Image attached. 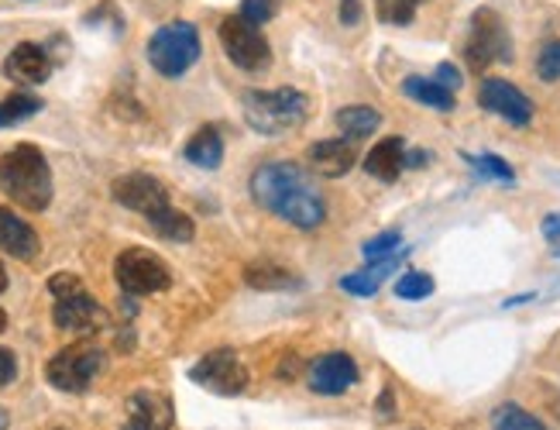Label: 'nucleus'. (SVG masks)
<instances>
[{
	"label": "nucleus",
	"mask_w": 560,
	"mask_h": 430,
	"mask_svg": "<svg viewBox=\"0 0 560 430\" xmlns=\"http://www.w3.org/2000/svg\"><path fill=\"white\" fill-rule=\"evenodd\" d=\"M189 379L197 386L210 390L213 396H241L248 390V369L234 348H213L189 369Z\"/></svg>",
	"instance_id": "1a4fd4ad"
},
{
	"label": "nucleus",
	"mask_w": 560,
	"mask_h": 430,
	"mask_svg": "<svg viewBox=\"0 0 560 430\" xmlns=\"http://www.w3.org/2000/svg\"><path fill=\"white\" fill-rule=\"evenodd\" d=\"M241 111H245V121L258 135H285L306 125L310 101L306 93L279 86V90H245L241 93Z\"/></svg>",
	"instance_id": "7ed1b4c3"
},
{
	"label": "nucleus",
	"mask_w": 560,
	"mask_h": 430,
	"mask_svg": "<svg viewBox=\"0 0 560 430\" xmlns=\"http://www.w3.org/2000/svg\"><path fill=\"white\" fill-rule=\"evenodd\" d=\"M252 200L300 231H313L327 221V204L320 186L296 162L258 165L252 176Z\"/></svg>",
	"instance_id": "f257e3e1"
},
{
	"label": "nucleus",
	"mask_w": 560,
	"mask_h": 430,
	"mask_svg": "<svg viewBox=\"0 0 560 430\" xmlns=\"http://www.w3.org/2000/svg\"><path fill=\"white\" fill-rule=\"evenodd\" d=\"M221 45H224V56L237 66L245 69V73H265V69L272 66V49L265 35L248 25L241 14H231L221 21Z\"/></svg>",
	"instance_id": "6e6552de"
},
{
	"label": "nucleus",
	"mask_w": 560,
	"mask_h": 430,
	"mask_svg": "<svg viewBox=\"0 0 560 430\" xmlns=\"http://www.w3.org/2000/svg\"><path fill=\"white\" fill-rule=\"evenodd\" d=\"M120 430H176L173 403L155 390H138L128 396V420Z\"/></svg>",
	"instance_id": "4468645a"
},
{
	"label": "nucleus",
	"mask_w": 560,
	"mask_h": 430,
	"mask_svg": "<svg viewBox=\"0 0 560 430\" xmlns=\"http://www.w3.org/2000/svg\"><path fill=\"white\" fill-rule=\"evenodd\" d=\"M406 170V141L402 138H382L378 146L364 155V173L378 183H396Z\"/></svg>",
	"instance_id": "a211bd4d"
},
{
	"label": "nucleus",
	"mask_w": 560,
	"mask_h": 430,
	"mask_svg": "<svg viewBox=\"0 0 560 430\" xmlns=\"http://www.w3.org/2000/svg\"><path fill=\"white\" fill-rule=\"evenodd\" d=\"M537 77H540L544 83H557V80H560V38H550V42L540 45Z\"/></svg>",
	"instance_id": "c756f323"
},
{
	"label": "nucleus",
	"mask_w": 560,
	"mask_h": 430,
	"mask_svg": "<svg viewBox=\"0 0 560 430\" xmlns=\"http://www.w3.org/2000/svg\"><path fill=\"white\" fill-rule=\"evenodd\" d=\"M52 321L66 334H80V338H90V334L107 327V310L96 303L90 293H77V297H69V300H56Z\"/></svg>",
	"instance_id": "ddd939ff"
},
{
	"label": "nucleus",
	"mask_w": 560,
	"mask_h": 430,
	"mask_svg": "<svg viewBox=\"0 0 560 430\" xmlns=\"http://www.w3.org/2000/svg\"><path fill=\"white\" fill-rule=\"evenodd\" d=\"M114 279L120 286V293H128V297H155L173 286V272H168L165 258L138 245L117 255Z\"/></svg>",
	"instance_id": "423d86ee"
},
{
	"label": "nucleus",
	"mask_w": 560,
	"mask_h": 430,
	"mask_svg": "<svg viewBox=\"0 0 560 430\" xmlns=\"http://www.w3.org/2000/svg\"><path fill=\"white\" fill-rule=\"evenodd\" d=\"M149 224L155 228L159 237H165V242L186 245V242H192V237H197V224H192V218H189V213H183V210H176L173 204L162 207L159 213H152Z\"/></svg>",
	"instance_id": "412c9836"
},
{
	"label": "nucleus",
	"mask_w": 560,
	"mask_h": 430,
	"mask_svg": "<svg viewBox=\"0 0 560 430\" xmlns=\"http://www.w3.org/2000/svg\"><path fill=\"white\" fill-rule=\"evenodd\" d=\"M306 382H310V390L320 393V396H340L358 382V362L345 351L320 355L316 362H310Z\"/></svg>",
	"instance_id": "f8f14e48"
},
{
	"label": "nucleus",
	"mask_w": 560,
	"mask_h": 430,
	"mask_svg": "<svg viewBox=\"0 0 560 430\" xmlns=\"http://www.w3.org/2000/svg\"><path fill=\"white\" fill-rule=\"evenodd\" d=\"M465 56L475 73H485L492 62H509L513 59V42H509V32L502 25V18L489 8L475 11L471 28H468V42H465Z\"/></svg>",
	"instance_id": "0eeeda50"
},
{
	"label": "nucleus",
	"mask_w": 560,
	"mask_h": 430,
	"mask_svg": "<svg viewBox=\"0 0 560 430\" xmlns=\"http://www.w3.org/2000/svg\"><path fill=\"white\" fill-rule=\"evenodd\" d=\"M478 104L489 111V114H499L502 121H509L513 128H529L533 125V101L520 86H513L509 80H481L478 86Z\"/></svg>",
	"instance_id": "9d476101"
},
{
	"label": "nucleus",
	"mask_w": 560,
	"mask_h": 430,
	"mask_svg": "<svg viewBox=\"0 0 560 430\" xmlns=\"http://www.w3.org/2000/svg\"><path fill=\"white\" fill-rule=\"evenodd\" d=\"M0 189L18 204L21 210L42 213L52 204V170L38 146L21 141L11 152L0 155Z\"/></svg>",
	"instance_id": "f03ea898"
},
{
	"label": "nucleus",
	"mask_w": 560,
	"mask_h": 430,
	"mask_svg": "<svg viewBox=\"0 0 560 430\" xmlns=\"http://www.w3.org/2000/svg\"><path fill=\"white\" fill-rule=\"evenodd\" d=\"M544 234H547V242H560V218H557V213L544 218Z\"/></svg>",
	"instance_id": "e433bc0d"
},
{
	"label": "nucleus",
	"mask_w": 560,
	"mask_h": 430,
	"mask_svg": "<svg viewBox=\"0 0 560 430\" xmlns=\"http://www.w3.org/2000/svg\"><path fill=\"white\" fill-rule=\"evenodd\" d=\"M433 80L441 83L444 90H451V93H454V90L460 86V73H457V66H451V62H441V66H436Z\"/></svg>",
	"instance_id": "f704fd0d"
},
{
	"label": "nucleus",
	"mask_w": 560,
	"mask_h": 430,
	"mask_svg": "<svg viewBox=\"0 0 560 430\" xmlns=\"http://www.w3.org/2000/svg\"><path fill=\"white\" fill-rule=\"evenodd\" d=\"M310 162L320 176L337 179V176H348L354 170V149L345 138H327V141L310 146Z\"/></svg>",
	"instance_id": "f3484780"
},
{
	"label": "nucleus",
	"mask_w": 560,
	"mask_h": 430,
	"mask_svg": "<svg viewBox=\"0 0 560 430\" xmlns=\"http://www.w3.org/2000/svg\"><path fill=\"white\" fill-rule=\"evenodd\" d=\"M272 0H241V18L248 21V25H255V28H261V25H269L272 21Z\"/></svg>",
	"instance_id": "473e14b6"
},
{
	"label": "nucleus",
	"mask_w": 560,
	"mask_h": 430,
	"mask_svg": "<svg viewBox=\"0 0 560 430\" xmlns=\"http://www.w3.org/2000/svg\"><path fill=\"white\" fill-rule=\"evenodd\" d=\"M48 293H52L56 300H69L77 293H86V286L80 276H72V272H56L52 279H48Z\"/></svg>",
	"instance_id": "2f4dec72"
},
{
	"label": "nucleus",
	"mask_w": 560,
	"mask_h": 430,
	"mask_svg": "<svg viewBox=\"0 0 560 430\" xmlns=\"http://www.w3.org/2000/svg\"><path fill=\"white\" fill-rule=\"evenodd\" d=\"M420 4H427V0H375V11L385 25H409Z\"/></svg>",
	"instance_id": "bb28decb"
},
{
	"label": "nucleus",
	"mask_w": 560,
	"mask_h": 430,
	"mask_svg": "<svg viewBox=\"0 0 560 430\" xmlns=\"http://www.w3.org/2000/svg\"><path fill=\"white\" fill-rule=\"evenodd\" d=\"M200 59V32L189 21H168L149 38V62L159 77L179 80Z\"/></svg>",
	"instance_id": "20e7f679"
},
{
	"label": "nucleus",
	"mask_w": 560,
	"mask_h": 430,
	"mask_svg": "<svg viewBox=\"0 0 560 430\" xmlns=\"http://www.w3.org/2000/svg\"><path fill=\"white\" fill-rule=\"evenodd\" d=\"M334 121H337V128L345 131L348 138L361 141V138H372V135L378 131L382 114H378L375 107H361V104H354V107H340Z\"/></svg>",
	"instance_id": "5701e85b"
},
{
	"label": "nucleus",
	"mask_w": 560,
	"mask_h": 430,
	"mask_svg": "<svg viewBox=\"0 0 560 430\" xmlns=\"http://www.w3.org/2000/svg\"><path fill=\"white\" fill-rule=\"evenodd\" d=\"M4 330H8V314L0 310V334H4Z\"/></svg>",
	"instance_id": "a19ab883"
},
{
	"label": "nucleus",
	"mask_w": 560,
	"mask_h": 430,
	"mask_svg": "<svg viewBox=\"0 0 560 430\" xmlns=\"http://www.w3.org/2000/svg\"><path fill=\"white\" fill-rule=\"evenodd\" d=\"M183 159L189 165H197V170H217V165L224 162V138L213 125H203L197 135L186 141L183 149Z\"/></svg>",
	"instance_id": "6ab92c4d"
},
{
	"label": "nucleus",
	"mask_w": 560,
	"mask_h": 430,
	"mask_svg": "<svg viewBox=\"0 0 560 430\" xmlns=\"http://www.w3.org/2000/svg\"><path fill=\"white\" fill-rule=\"evenodd\" d=\"M430 162V152H409L406 155V165H427Z\"/></svg>",
	"instance_id": "4c0bfd02"
},
{
	"label": "nucleus",
	"mask_w": 560,
	"mask_h": 430,
	"mask_svg": "<svg viewBox=\"0 0 560 430\" xmlns=\"http://www.w3.org/2000/svg\"><path fill=\"white\" fill-rule=\"evenodd\" d=\"M402 93L406 97H412L417 104H423V107H433V111H454V93L451 90H444L441 83H436L433 77H409L406 83H402Z\"/></svg>",
	"instance_id": "4be33fe9"
},
{
	"label": "nucleus",
	"mask_w": 560,
	"mask_h": 430,
	"mask_svg": "<svg viewBox=\"0 0 560 430\" xmlns=\"http://www.w3.org/2000/svg\"><path fill=\"white\" fill-rule=\"evenodd\" d=\"M38 111H42V101L32 97V93H11V97L0 101V131L28 121V117H35Z\"/></svg>",
	"instance_id": "393cba45"
},
{
	"label": "nucleus",
	"mask_w": 560,
	"mask_h": 430,
	"mask_svg": "<svg viewBox=\"0 0 560 430\" xmlns=\"http://www.w3.org/2000/svg\"><path fill=\"white\" fill-rule=\"evenodd\" d=\"M4 77L21 86H38L52 77V59L38 42H18L4 59Z\"/></svg>",
	"instance_id": "2eb2a0df"
},
{
	"label": "nucleus",
	"mask_w": 560,
	"mask_h": 430,
	"mask_svg": "<svg viewBox=\"0 0 560 430\" xmlns=\"http://www.w3.org/2000/svg\"><path fill=\"white\" fill-rule=\"evenodd\" d=\"M340 21H345V25H358V21H361V0H340Z\"/></svg>",
	"instance_id": "c9c22d12"
},
{
	"label": "nucleus",
	"mask_w": 560,
	"mask_h": 430,
	"mask_svg": "<svg viewBox=\"0 0 560 430\" xmlns=\"http://www.w3.org/2000/svg\"><path fill=\"white\" fill-rule=\"evenodd\" d=\"M492 430H547L529 410H523L520 403H502L492 414Z\"/></svg>",
	"instance_id": "a878e982"
},
{
	"label": "nucleus",
	"mask_w": 560,
	"mask_h": 430,
	"mask_svg": "<svg viewBox=\"0 0 560 430\" xmlns=\"http://www.w3.org/2000/svg\"><path fill=\"white\" fill-rule=\"evenodd\" d=\"M8 423H11V420H8V410L0 406V430H8Z\"/></svg>",
	"instance_id": "ea45409f"
},
{
	"label": "nucleus",
	"mask_w": 560,
	"mask_h": 430,
	"mask_svg": "<svg viewBox=\"0 0 560 430\" xmlns=\"http://www.w3.org/2000/svg\"><path fill=\"white\" fill-rule=\"evenodd\" d=\"M110 194L120 207H128L135 213H141V218H152V213H159L162 207H168V189L149 176V173H128V176H117Z\"/></svg>",
	"instance_id": "9b49d317"
},
{
	"label": "nucleus",
	"mask_w": 560,
	"mask_h": 430,
	"mask_svg": "<svg viewBox=\"0 0 560 430\" xmlns=\"http://www.w3.org/2000/svg\"><path fill=\"white\" fill-rule=\"evenodd\" d=\"M465 162H471L475 170L481 173V176H489V179H499V183H516V173H513V165L509 162H502L499 155H465Z\"/></svg>",
	"instance_id": "cd10ccee"
},
{
	"label": "nucleus",
	"mask_w": 560,
	"mask_h": 430,
	"mask_svg": "<svg viewBox=\"0 0 560 430\" xmlns=\"http://www.w3.org/2000/svg\"><path fill=\"white\" fill-rule=\"evenodd\" d=\"M430 293H433V276H427V272H406L396 282L399 300H427Z\"/></svg>",
	"instance_id": "c85d7f7f"
},
{
	"label": "nucleus",
	"mask_w": 560,
	"mask_h": 430,
	"mask_svg": "<svg viewBox=\"0 0 560 430\" xmlns=\"http://www.w3.org/2000/svg\"><path fill=\"white\" fill-rule=\"evenodd\" d=\"M399 245H402V234L399 231H385L378 237H372V242H364V258L369 262H382V258H393L399 255Z\"/></svg>",
	"instance_id": "7c9ffc66"
},
{
	"label": "nucleus",
	"mask_w": 560,
	"mask_h": 430,
	"mask_svg": "<svg viewBox=\"0 0 560 430\" xmlns=\"http://www.w3.org/2000/svg\"><path fill=\"white\" fill-rule=\"evenodd\" d=\"M56 430H62V427H56Z\"/></svg>",
	"instance_id": "79ce46f5"
},
{
	"label": "nucleus",
	"mask_w": 560,
	"mask_h": 430,
	"mask_svg": "<svg viewBox=\"0 0 560 430\" xmlns=\"http://www.w3.org/2000/svg\"><path fill=\"white\" fill-rule=\"evenodd\" d=\"M0 252H8L11 258L21 262H32L42 252L38 231L24 218H18L11 207H0Z\"/></svg>",
	"instance_id": "dca6fc26"
},
{
	"label": "nucleus",
	"mask_w": 560,
	"mask_h": 430,
	"mask_svg": "<svg viewBox=\"0 0 560 430\" xmlns=\"http://www.w3.org/2000/svg\"><path fill=\"white\" fill-rule=\"evenodd\" d=\"M101 372H104V351L90 341H80V345H69V348L56 351L45 365L48 386L59 390V393H86Z\"/></svg>",
	"instance_id": "39448f33"
},
{
	"label": "nucleus",
	"mask_w": 560,
	"mask_h": 430,
	"mask_svg": "<svg viewBox=\"0 0 560 430\" xmlns=\"http://www.w3.org/2000/svg\"><path fill=\"white\" fill-rule=\"evenodd\" d=\"M245 282L252 290H261V293H276V290H289V286H296L300 279L285 272L282 266H269V262H255V266L245 269Z\"/></svg>",
	"instance_id": "b1692460"
},
{
	"label": "nucleus",
	"mask_w": 560,
	"mask_h": 430,
	"mask_svg": "<svg viewBox=\"0 0 560 430\" xmlns=\"http://www.w3.org/2000/svg\"><path fill=\"white\" fill-rule=\"evenodd\" d=\"M8 290V269H4V262H0V293Z\"/></svg>",
	"instance_id": "58836bf2"
},
{
	"label": "nucleus",
	"mask_w": 560,
	"mask_h": 430,
	"mask_svg": "<svg viewBox=\"0 0 560 430\" xmlns=\"http://www.w3.org/2000/svg\"><path fill=\"white\" fill-rule=\"evenodd\" d=\"M396 266H399V255L382 258V262H372L369 269H358V272H351V276L340 279V290L351 293V297H375V293H378V286L385 282V276H388V272H396Z\"/></svg>",
	"instance_id": "aec40b11"
},
{
	"label": "nucleus",
	"mask_w": 560,
	"mask_h": 430,
	"mask_svg": "<svg viewBox=\"0 0 560 430\" xmlns=\"http://www.w3.org/2000/svg\"><path fill=\"white\" fill-rule=\"evenodd\" d=\"M14 379H18V358L8 348H0V390L11 386Z\"/></svg>",
	"instance_id": "72a5a7b5"
}]
</instances>
